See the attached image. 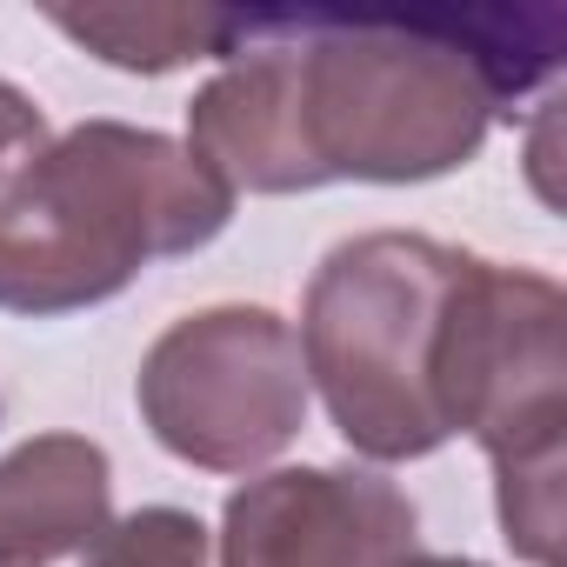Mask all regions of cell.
Here are the masks:
<instances>
[{
  "mask_svg": "<svg viewBox=\"0 0 567 567\" xmlns=\"http://www.w3.org/2000/svg\"><path fill=\"white\" fill-rule=\"evenodd\" d=\"M48 21L121 74H174L194 61H227L247 34V14L227 8H54Z\"/></svg>",
  "mask_w": 567,
  "mask_h": 567,
  "instance_id": "obj_8",
  "label": "cell"
},
{
  "mask_svg": "<svg viewBox=\"0 0 567 567\" xmlns=\"http://www.w3.org/2000/svg\"><path fill=\"white\" fill-rule=\"evenodd\" d=\"M560 61V8L328 21L247 14L227 68L187 101V154L227 194L334 181L414 187L467 167L507 101Z\"/></svg>",
  "mask_w": 567,
  "mask_h": 567,
  "instance_id": "obj_1",
  "label": "cell"
},
{
  "mask_svg": "<svg viewBox=\"0 0 567 567\" xmlns=\"http://www.w3.org/2000/svg\"><path fill=\"white\" fill-rule=\"evenodd\" d=\"M394 567H481V560H467V554H421V547H414V554H401Z\"/></svg>",
  "mask_w": 567,
  "mask_h": 567,
  "instance_id": "obj_10",
  "label": "cell"
},
{
  "mask_svg": "<svg viewBox=\"0 0 567 567\" xmlns=\"http://www.w3.org/2000/svg\"><path fill=\"white\" fill-rule=\"evenodd\" d=\"M234 194L167 134L81 121L0 154V308L54 321L114 301L154 260L207 247Z\"/></svg>",
  "mask_w": 567,
  "mask_h": 567,
  "instance_id": "obj_2",
  "label": "cell"
},
{
  "mask_svg": "<svg viewBox=\"0 0 567 567\" xmlns=\"http://www.w3.org/2000/svg\"><path fill=\"white\" fill-rule=\"evenodd\" d=\"M134 401L174 461L207 474H254L308 427L301 341L274 308H200L147 348Z\"/></svg>",
  "mask_w": 567,
  "mask_h": 567,
  "instance_id": "obj_5",
  "label": "cell"
},
{
  "mask_svg": "<svg viewBox=\"0 0 567 567\" xmlns=\"http://www.w3.org/2000/svg\"><path fill=\"white\" fill-rule=\"evenodd\" d=\"M414 501L368 467H274L227 494L220 567H394L414 554Z\"/></svg>",
  "mask_w": 567,
  "mask_h": 567,
  "instance_id": "obj_6",
  "label": "cell"
},
{
  "mask_svg": "<svg viewBox=\"0 0 567 567\" xmlns=\"http://www.w3.org/2000/svg\"><path fill=\"white\" fill-rule=\"evenodd\" d=\"M81 567H207V527L187 507H141L114 520Z\"/></svg>",
  "mask_w": 567,
  "mask_h": 567,
  "instance_id": "obj_9",
  "label": "cell"
},
{
  "mask_svg": "<svg viewBox=\"0 0 567 567\" xmlns=\"http://www.w3.org/2000/svg\"><path fill=\"white\" fill-rule=\"evenodd\" d=\"M441 421L494 467V514L527 567H560L567 301L547 274L467 254L441 321Z\"/></svg>",
  "mask_w": 567,
  "mask_h": 567,
  "instance_id": "obj_4",
  "label": "cell"
},
{
  "mask_svg": "<svg viewBox=\"0 0 567 567\" xmlns=\"http://www.w3.org/2000/svg\"><path fill=\"white\" fill-rule=\"evenodd\" d=\"M114 527V467L87 434H34L0 454V567H54Z\"/></svg>",
  "mask_w": 567,
  "mask_h": 567,
  "instance_id": "obj_7",
  "label": "cell"
},
{
  "mask_svg": "<svg viewBox=\"0 0 567 567\" xmlns=\"http://www.w3.org/2000/svg\"><path fill=\"white\" fill-rule=\"evenodd\" d=\"M467 247L434 234L374 227L341 247L308 280L301 301V368L321 388L334 434L368 461H421L447 447L441 421V321Z\"/></svg>",
  "mask_w": 567,
  "mask_h": 567,
  "instance_id": "obj_3",
  "label": "cell"
}]
</instances>
